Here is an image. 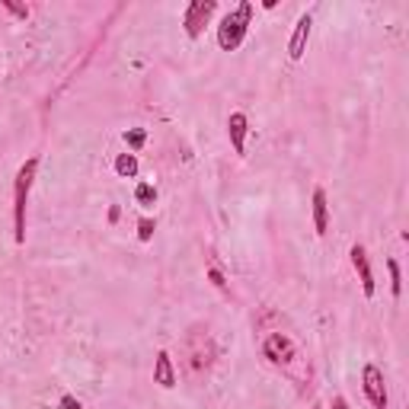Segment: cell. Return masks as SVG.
<instances>
[{"mask_svg": "<svg viewBox=\"0 0 409 409\" xmlns=\"http://www.w3.org/2000/svg\"><path fill=\"white\" fill-rule=\"evenodd\" d=\"M250 16H253V3H250V0H243L234 13H228L224 20H221V26H218V45L224 48V52H234V48H240V42L246 38Z\"/></svg>", "mask_w": 409, "mask_h": 409, "instance_id": "1", "label": "cell"}, {"mask_svg": "<svg viewBox=\"0 0 409 409\" xmlns=\"http://www.w3.org/2000/svg\"><path fill=\"white\" fill-rule=\"evenodd\" d=\"M38 160H26L23 170L16 173V189H13V221H16V243L26 240V198H29V186L36 179Z\"/></svg>", "mask_w": 409, "mask_h": 409, "instance_id": "2", "label": "cell"}, {"mask_svg": "<svg viewBox=\"0 0 409 409\" xmlns=\"http://www.w3.org/2000/svg\"><path fill=\"white\" fill-rule=\"evenodd\" d=\"M362 380H364V394H368V400H371V406H374V409H387L384 371H380L378 364H364Z\"/></svg>", "mask_w": 409, "mask_h": 409, "instance_id": "3", "label": "cell"}, {"mask_svg": "<svg viewBox=\"0 0 409 409\" xmlns=\"http://www.w3.org/2000/svg\"><path fill=\"white\" fill-rule=\"evenodd\" d=\"M211 13H214V0H195V3H189V10H186V32H189V38L202 36V26L208 23Z\"/></svg>", "mask_w": 409, "mask_h": 409, "instance_id": "4", "label": "cell"}, {"mask_svg": "<svg viewBox=\"0 0 409 409\" xmlns=\"http://www.w3.org/2000/svg\"><path fill=\"white\" fill-rule=\"evenodd\" d=\"M262 352H265V358H272V362H291L295 358V342L288 339V336H281V333H272L269 339H265V345H262Z\"/></svg>", "mask_w": 409, "mask_h": 409, "instance_id": "5", "label": "cell"}, {"mask_svg": "<svg viewBox=\"0 0 409 409\" xmlns=\"http://www.w3.org/2000/svg\"><path fill=\"white\" fill-rule=\"evenodd\" d=\"M311 26H313V16L311 13H304L301 20H297L295 36H291V42H288L291 61H301L304 58V48H307V38H311Z\"/></svg>", "mask_w": 409, "mask_h": 409, "instance_id": "6", "label": "cell"}, {"mask_svg": "<svg viewBox=\"0 0 409 409\" xmlns=\"http://www.w3.org/2000/svg\"><path fill=\"white\" fill-rule=\"evenodd\" d=\"M352 265H355L358 278H362L364 297H374V275H371V265H368V253L362 246H352Z\"/></svg>", "mask_w": 409, "mask_h": 409, "instance_id": "7", "label": "cell"}, {"mask_svg": "<svg viewBox=\"0 0 409 409\" xmlns=\"http://www.w3.org/2000/svg\"><path fill=\"white\" fill-rule=\"evenodd\" d=\"M246 131H250V119L243 112H234L228 119V135H230V144H234L237 154L246 151Z\"/></svg>", "mask_w": 409, "mask_h": 409, "instance_id": "8", "label": "cell"}, {"mask_svg": "<svg viewBox=\"0 0 409 409\" xmlns=\"http://www.w3.org/2000/svg\"><path fill=\"white\" fill-rule=\"evenodd\" d=\"M154 384L160 387H176V371H173V358L167 355V352H160L157 355V364H154Z\"/></svg>", "mask_w": 409, "mask_h": 409, "instance_id": "9", "label": "cell"}, {"mask_svg": "<svg viewBox=\"0 0 409 409\" xmlns=\"http://www.w3.org/2000/svg\"><path fill=\"white\" fill-rule=\"evenodd\" d=\"M313 228H317V234H326V228H329V208H326L323 189L313 192Z\"/></svg>", "mask_w": 409, "mask_h": 409, "instance_id": "10", "label": "cell"}, {"mask_svg": "<svg viewBox=\"0 0 409 409\" xmlns=\"http://www.w3.org/2000/svg\"><path fill=\"white\" fill-rule=\"evenodd\" d=\"M115 173L125 176V179H131V176L137 173V160H135V154H119V160H115Z\"/></svg>", "mask_w": 409, "mask_h": 409, "instance_id": "11", "label": "cell"}, {"mask_svg": "<svg viewBox=\"0 0 409 409\" xmlns=\"http://www.w3.org/2000/svg\"><path fill=\"white\" fill-rule=\"evenodd\" d=\"M135 198L141 204H154V202H157V189H154V186H147V182H141V186L135 189Z\"/></svg>", "mask_w": 409, "mask_h": 409, "instance_id": "12", "label": "cell"}, {"mask_svg": "<svg viewBox=\"0 0 409 409\" xmlns=\"http://www.w3.org/2000/svg\"><path fill=\"white\" fill-rule=\"evenodd\" d=\"M387 269H390V291H394V295L400 297V291H403V278H400V265H396V259H390V262H387Z\"/></svg>", "mask_w": 409, "mask_h": 409, "instance_id": "13", "label": "cell"}, {"mask_svg": "<svg viewBox=\"0 0 409 409\" xmlns=\"http://www.w3.org/2000/svg\"><path fill=\"white\" fill-rule=\"evenodd\" d=\"M125 141H128V147H131V151H137V147H144L147 135H144L141 128H135V131H128V135H125Z\"/></svg>", "mask_w": 409, "mask_h": 409, "instance_id": "14", "label": "cell"}, {"mask_svg": "<svg viewBox=\"0 0 409 409\" xmlns=\"http://www.w3.org/2000/svg\"><path fill=\"white\" fill-rule=\"evenodd\" d=\"M137 237H141V240H151L154 237V221H141V224H137Z\"/></svg>", "mask_w": 409, "mask_h": 409, "instance_id": "15", "label": "cell"}, {"mask_svg": "<svg viewBox=\"0 0 409 409\" xmlns=\"http://www.w3.org/2000/svg\"><path fill=\"white\" fill-rule=\"evenodd\" d=\"M61 406H64V409H84L80 403L74 400V396H61Z\"/></svg>", "mask_w": 409, "mask_h": 409, "instance_id": "16", "label": "cell"}, {"mask_svg": "<svg viewBox=\"0 0 409 409\" xmlns=\"http://www.w3.org/2000/svg\"><path fill=\"white\" fill-rule=\"evenodd\" d=\"M7 7L13 10V13L20 16V20H26V16H29V10H26V7H16V3H10V0H7Z\"/></svg>", "mask_w": 409, "mask_h": 409, "instance_id": "17", "label": "cell"}, {"mask_svg": "<svg viewBox=\"0 0 409 409\" xmlns=\"http://www.w3.org/2000/svg\"><path fill=\"white\" fill-rule=\"evenodd\" d=\"M208 275H211V281H214V285H218V288H224V278H221V272H218V269H211V272H208Z\"/></svg>", "mask_w": 409, "mask_h": 409, "instance_id": "18", "label": "cell"}, {"mask_svg": "<svg viewBox=\"0 0 409 409\" xmlns=\"http://www.w3.org/2000/svg\"><path fill=\"white\" fill-rule=\"evenodd\" d=\"M333 409H349V406H345V400H333Z\"/></svg>", "mask_w": 409, "mask_h": 409, "instance_id": "19", "label": "cell"}]
</instances>
